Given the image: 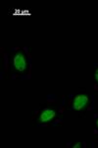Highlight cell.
I'll return each instance as SVG.
<instances>
[{"label":"cell","mask_w":98,"mask_h":148,"mask_svg":"<svg viewBox=\"0 0 98 148\" xmlns=\"http://www.w3.org/2000/svg\"><path fill=\"white\" fill-rule=\"evenodd\" d=\"M13 65L17 71L24 72L28 68L27 57L23 52H17L13 57Z\"/></svg>","instance_id":"obj_1"},{"label":"cell","mask_w":98,"mask_h":148,"mask_svg":"<svg viewBox=\"0 0 98 148\" xmlns=\"http://www.w3.org/2000/svg\"><path fill=\"white\" fill-rule=\"evenodd\" d=\"M89 102V98L87 95H78L74 98L73 101V109L76 111H80V110L84 109L87 105Z\"/></svg>","instance_id":"obj_2"},{"label":"cell","mask_w":98,"mask_h":148,"mask_svg":"<svg viewBox=\"0 0 98 148\" xmlns=\"http://www.w3.org/2000/svg\"><path fill=\"white\" fill-rule=\"evenodd\" d=\"M56 116L54 110L45 108L41 111V113L39 114V121L40 123H48V121H52Z\"/></svg>","instance_id":"obj_3"},{"label":"cell","mask_w":98,"mask_h":148,"mask_svg":"<svg viewBox=\"0 0 98 148\" xmlns=\"http://www.w3.org/2000/svg\"><path fill=\"white\" fill-rule=\"evenodd\" d=\"M95 79H96L97 83H98V68L96 69V71H95Z\"/></svg>","instance_id":"obj_4"},{"label":"cell","mask_w":98,"mask_h":148,"mask_svg":"<svg viewBox=\"0 0 98 148\" xmlns=\"http://www.w3.org/2000/svg\"><path fill=\"white\" fill-rule=\"evenodd\" d=\"M73 147H74V148H80V142H78V143H76V144L74 145Z\"/></svg>","instance_id":"obj_5"},{"label":"cell","mask_w":98,"mask_h":148,"mask_svg":"<svg viewBox=\"0 0 98 148\" xmlns=\"http://www.w3.org/2000/svg\"><path fill=\"white\" fill-rule=\"evenodd\" d=\"M96 125H97V127H98V120L96 121Z\"/></svg>","instance_id":"obj_6"}]
</instances>
